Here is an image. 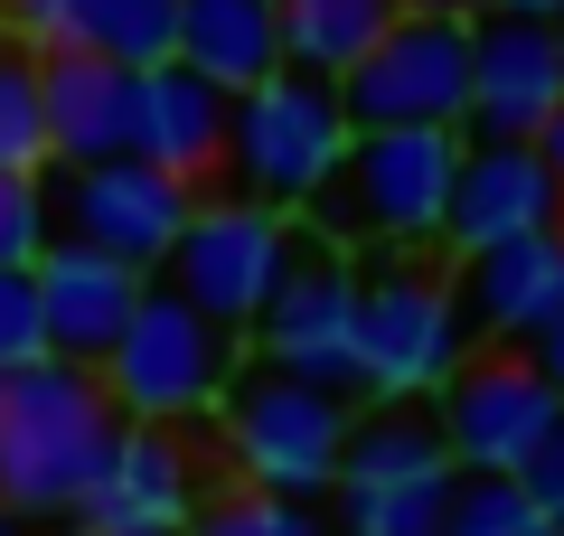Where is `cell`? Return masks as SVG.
Masks as SVG:
<instances>
[{
	"label": "cell",
	"instance_id": "cell-1",
	"mask_svg": "<svg viewBox=\"0 0 564 536\" xmlns=\"http://www.w3.org/2000/svg\"><path fill=\"white\" fill-rule=\"evenodd\" d=\"M122 415L104 396L95 367H20V377H0V508L10 517H76L85 490H95L104 452H113Z\"/></svg>",
	"mask_w": 564,
	"mask_h": 536
},
{
	"label": "cell",
	"instance_id": "cell-2",
	"mask_svg": "<svg viewBox=\"0 0 564 536\" xmlns=\"http://www.w3.org/2000/svg\"><path fill=\"white\" fill-rule=\"evenodd\" d=\"M452 170H462V132H348L329 189L311 199V236L321 245H377V255H414L443 236Z\"/></svg>",
	"mask_w": 564,
	"mask_h": 536
},
{
	"label": "cell",
	"instance_id": "cell-3",
	"mask_svg": "<svg viewBox=\"0 0 564 536\" xmlns=\"http://www.w3.org/2000/svg\"><path fill=\"white\" fill-rule=\"evenodd\" d=\"M470 357L452 274L414 255H377L358 274V386L367 405H433L443 377Z\"/></svg>",
	"mask_w": 564,
	"mask_h": 536
},
{
	"label": "cell",
	"instance_id": "cell-4",
	"mask_svg": "<svg viewBox=\"0 0 564 536\" xmlns=\"http://www.w3.org/2000/svg\"><path fill=\"white\" fill-rule=\"evenodd\" d=\"M226 415V452L245 461V480H254L263 499H321L339 490V452H348V405L321 396V386L282 377V367H236V386L217 396Z\"/></svg>",
	"mask_w": 564,
	"mask_h": 536
},
{
	"label": "cell",
	"instance_id": "cell-5",
	"mask_svg": "<svg viewBox=\"0 0 564 536\" xmlns=\"http://www.w3.org/2000/svg\"><path fill=\"white\" fill-rule=\"evenodd\" d=\"M348 151V114H339V85H311V76H273L254 95H236L226 114V170H236V199L245 207H311L329 189Z\"/></svg>",
	"mask_w": 564,
	"mask_h": 536
},
{
	"label": "cell",
	"instance_id": "cell-6",
	"mask_svg": "<svg viewBox=\"0 0 564 536\" xmlns=\"http://www.w3.org/2000/svg\"><path fill=\"white\" fill-rule=\"evenodd\" d=\"M104 396H113L122 424H188L207 415V405L236 386V339L217 330V320H198L180 292H141L132 330H122V349L95 367Z\"/></svg>",
	"mask_w": 564,
	"mask_h": 536
},
{
	"label": "cell",
	"instance_id": "cell-7",
	"mask_svg": "<svg viewBox=\"0 0 564 536\" xmlns=\"http://www.w3.org/2000/svg\"><path fill=\"white\" fill-rule=\"evenodd\" d=\"M245 339H254L263 367L321 386V396H339V405L367 396L358 386V264L302 226V236H292V264H282V282H273V301L254 311Z\"/></svg>",
	"mask_w": 564,
	"mask_h": 536
},
{
	"label": "cell",
	"instance_id": "cell-8",
	"mask_svg": "<svg viewBox=\"0 0 564 536\" xmlns=\"http://www.w3.org/2000/svg\"><path fill=\"white\" fill-rule=\"evenodd\" d=\"M292 236H302V226L273 217V207L207 199L198 217L180 226V245H170V264H161L170 282H161V292H180L198 320H217L226 339H245V330H254V311L273 301L282 264H292Z\"/></svg>",
	"mask_w": 564,
	"mask_h": 536
},
{
	"label": "cell",
	"instance_id": "cell-9",
	"mask_svg": "<svg viewBox=\"0 0 564 536\" xmlns=\"http://www.w3.org/2000/svg\"><path fill=\"white\" fill-rule=\"evenodd\" d=\"M348 132H462L470 114V29L462 20H395L377 57L339 76Z\"/></svg>",
	"mask_w": 564,
	"mask_h": 536
},
{
	"label": "cell",
	"instance_id": "cell-10",
	"mask_svg": "<svg viewBox=\"0 0 564 536\" xmlns=\"http://www.w3.org/2000/svg\"><path fill=\"white\" fill-rule=\"evenodd\" d=\"M433 424H443L452 471L518 480L527 452L564 424V405L545 396V377H536V357H527V349H470L462 367L443 377V396H433Z\"/></svg>",
	"mask_w": 564,
	"mask_h": 536
},
{
	"label": "cell",
	"instance_id": "cell-11",
	"mask_svg": "<svg viewBox=\"0 0 564 536\" xmlns=\"http://www.w3.org/2000/svg\"><path fill=\"white\" fill-rule=\"evenodd\" d=\"M198 217V199H188L180 179L141 170V160H104V170H66V245H85V255L122 264V274H161L170 245H180V226Z\"/></svg>",
	"mask_w": 564,
	"mask_h": 536
},
{
	"label": "cell",
	"instance_id": "cell-12",
	"mask_svg": "<svg viewBox=\"0 0 564 536\" xmlns=\"http://www.w3.org/2000/svg\"><path fill=\"white\" fill-rule=\"evenodd\" d=\"M564 104V66L545 20H518V10H480L470 20V141H508V151H536L545 114Z\"/></svg>",
	"mask_w": 564,
	"mask_h": 536
},
{
	"label": "cell",
	"instance_id": "cell-13",
	"mask_svg": "<svg viewBox=\"0 0 564 536\" xmlns=\"http://www.w3.org/2000/svg\"><path fill=\"white\" fill-rule=\"evenodd\" d=\"M85 536H188L198 527V471L170 424H122L85 490Z\"/></svg>",
	"mask_w": 564,
	"mask_h": 536
},
{
	"label": "cell",
	"instance_id": "cell-14",
	"mask_svg": "<svg viewBox=\"0 0 564 536\" xmlns=\"http://www.w3.org/2000/svg\"><path fill=\"white\" fill-rule=\"evenodd\" d=\"M452 301H462L470 349H536L564 320V226L470 255L462 274H452Z\"/></svg>",
	"mask_w": 564,
	"mask_h": 536
},
{
	"label": "cell",
	"instance_id": "cell-15",
	"mask_svg": "<svg viewBox=\"0 0 564 536\" xmlns=\"http://www.w3.org/2000/svg\"><path fill=\"white\" fill-rule=\"evenodd\" d=\"M564 226V189L545 179L536 151H508V141H462V170H452V207H443V245L452 264L489 255V245H518Z\"/></svg>",
	"mask_w": 564,
	"mask_h": 536
},
{
	"label": "cell",
	"instance_id": "cell-16",
	"mask_svg": "<svg viewBox=\"0 0 564 536\" xmlns=\"http://www.w3.org/2000/svg\"><path fill=\"white\" fill-rule=\"evenodd\" d=\"M29 282H39L47 357H66V367H104V357L122 349V330H132L141 292H151L141 274H122V264L85 255V245H47V255L29 264Z\"/></svg>",
	"mask_w": 564,
	"mask_h": 536
},
{
	"label": "cell",
	"instance_id": "cell-17",
	"mask_svg": "<svg viewBox=\"0 0 564 536\" xmlns=\"http://www.w3.org/2000/svg\"><path fill=\"white\" fill-rule=\"evenodd\" d=\"M226 114H236V95H217L207 76L151 66V76L132 85V160L161 170V179H180L188 199H198V179L226 170Z\"/></svg>",
	"mask_w": 564,
	"mask_h": 536
},
{
	"label": "cell",
	"instance_id": "cell-18",
	"mask_svg": "<svg viewBox=\"0 0 564 536\" xmlns=\"http://www.w3.org/2000/svg\"><path fill=\"white\" fill-rule=\"evenodd\" d=\"M132 85L122 66L104 57H39V114H47V160L66 170H104V160H132Z\"/></svg>",
	"mask_w": 564,
	"mask_h": 536
},
{
	"label": "cell",
	"instance_id": "cell-19",
	"mask_svg": "<svg viewBox=\"0 0 564 536\" xmlns=\"http://www.w3.org/2000/svg\"><path fill=\"white\" fill-rule=\"evenodd\" d=\"M188 76H207L217 95H254L282 76V20L273 0H180V57Z\"/></svg>",
	"mask_w": 564,
	"mask_h": 536
},
{
	"label": "cell",
	"instance_id": "cell-20",
	"mask_svg": "<svg viewBox=\"0 0 564 536\" xmlns=\"http://www.w3.org/2000/svg\"><path fill=\"white\" fill-rule=\"evenodd\" d=\"M423 480H452L433 405H367V415H348L339 490H423Z\"/></svg>",
	"mask_w": 564,
	"mask_h": 536
},
{
	"label": "cell",
	"instance_id": "cell-21",
	"mask_svg": "<svg viewBox=\"0 0 564 536\" xmlns=\"http://www.w3.org/2000/svg\"><path fill=\"white\" fill-rule=\"evenodd\" d=\"M282 20V76H311V85H339L348 66L377 57V39L404 20L395 0H273Z\"/></svg>",
	"mask_w": 564,
	"mask_h": 536
},
{
	"label": "cell",
	"instance_id": "cell-22",
	"mask_svg": "<svg viewBox=\"0 0 564 536\" xmlns=\"http://www.w3.org/2000/svg\"><path fill=\"white\" fill-rule=\"evenodd\" d=\"M66 47L122 66V76H151V66L180 57V0H76L66 10Z\"/></svg>",
	"mask_w": 564,
	"mask_h": 536
},
{
	"label": "cell",
	"instance_id": "cell-23",
	"mask_svg": "<svg viewBox=\"0 0 564 536\" xmlns=\"http://www.w3.org/2000/svg\"><path fill=\"white\" fill-rule=\"evenodd\" d=\"M0 170L39 179L47 170V114H39V57L20 39H0Z\"/></svg>",
	"mask_w": 564,
	"mask_h": 536
},
{
	"label": "cell",
	"instance_id": "cell-24",
	"mask_svg": "<svg viewBox=\"0 0 564 536\" xmlns=\"http://www.w3.org/2000/svg\"><path fill=\"white\" fill-rule=\"evenodd\" d=\"M443 536H545V517L527 508V490H518V480L452 471V499H443Z\"/></svg>",
	"mask_w": 564,
	"mask_h": 536
},
{
	"label": "cell",
	"instance_id": "cell-25",
	"mask_svg": "<svg viewBox=\"0 0 564 536\" xmlns=\"http://www.w3.org/2000/svg\"><path fill=\"white\" fill-rule=\"evenodd\" d=\"M443 499H452V480H423V490H339V536H443Z\"/></svg>",
	"mask_w": 564,
	"mask_h": 536
},
{
	"label": "cell",
	"instance_id": "cell-26",
	"mask_svg": "<svg viewBox=\"0 0 564 536\" xmlns=\"http://www.w3.org/2000/svg\"><path fill=\"white\" fill-rule=\"evenodd\" d=\"M188 536H329V517H321V508H302V499L236 490V499H217V508H207Z\"/></svg>",
	"mask_w": 564,
	"mask_h": 536
},
{
	"label": "cell",
	"instance_id": "cell-27",
	"mask_svg": "<svg viewBox=\"0 0 564 536\" xmlns=\"http://www.w3.org/2000/svg\"><path fill=\"white\" fill-rule=\"evenodd\" d=\"M47 255V189L0 170V274H29Z\"/></svg>",
	"mask_w": 564,
	"mask_h": 536
},
{
	"label": "cell",
	"instance_id": "cell-28",
	"mask_svg": "<svg viewBox=\"0 0 564 536\" xmlns=\"http://www.w3.org/2000/svg\"><path fill=\"white\" fill-rule=\"evenodd\" d=\"M20 367H47V320H39V282L0 274V377Z\"/></svg>",
	"mask_w": 564,
	"mask_h": 536
},
{
	"label": "cell",
	"instance_id": "cell-29",
	"mask_svg": "<svg viewBox=\"0 0 564 536\" xmlns=\"http://www.w3.org/2000/svg\"><path fill=\"white\" fill-rule=\"evenodd\" d=\"M518 490H527V508H536L545 527L564 536V424H555V433L536 442V452H527V471H518Z\"/></svg>",
	"mask_w": 564,
	"mask_h": 536
},
{
	"label": "cell",
	"instance_id": "cell-30",
	"mask_svg": "<svg viewBox=\"0 0 564 536\" xmlns=\"http://www.w3.org/2000/svg\"><path fill=\"white\" fill-rule=\"evenodd\" d=\"M527 357H536V377H545V396L564 405V320H555V330H545V339H536V349H527Z\"/></svg>",
	"mask_w": 564,
	"mask_h": 536
},
{
	"label": "cell",
	"instance_id": "cell-31",
	"mask_svg": "<svg viewBox=\"0 0 564 536\" xmlns=\"http://www.w3.org/2000/svg\"><path fill=\"white\" fill-rule=\"evenodd\" d=\"M395 10H404V20H480V10H489V0H395Z\"/></svg>",
	"mask_w": 564,
	"mask_h": 536
},
{
	"label": "cell",
	"instance_id": "cell-32",
	"mask_svg": "<svg viewBox=\"0 0 564 536\" xmlns=\"http://www.w3.org/2000/svg\"><path fill=\"white\" fill-rule=\"evenodd\" d=\"M536 160H545V179H555V189H564V104H555V114H545V132H536Z\"/></svg>",
	"mask_w": 564,
	"mask_h": 536
},
{
	"label": "cell",
	"instance_id": "cell-33",
	"mask_svg": "<svg viewBox=\"0 0 564 536\" xmlns=\"http://www.w3.org/2000/svg\"><path fill=\"white\" fill-rule=\"evenodd\" d=\"M489 10H518V20H555L564 0H489Z\"/></svg>",
	"mask_w": 564,
	"mask_h": 536
},
{
	"label": "cell",
	"instance_id": "cell-34",
	"mask_svg": "<svg viewBox=\"0 0 564 536\" xmlns=\"http://www.w3.org/2000/svg\"><path fill=\"white\" fill-rule=\"evenodd\" d=\"M0 536H39V517H10V508H0Z\"/></svg>",
	"mask_w": 564,
	"mask_h": 536
},
{
	"label": "cell",
	"instance_id": "cell-35",
	"mask_svg": "<svg viewBox=\"0 0 564 536\" xmlns=\"http://www.w3.org/2000/svg\"><path fill=\"white\" fill-rule=\"evenodd\" d=\"M545 39H555V66H564V10H555V20H545Z\"/></svg>",
	"mask_w": 564,
	"mask_h": 536
},
{
	"label": "cell",
	"instance_id": "cell-36",
	"mask_svg": "<svg viewBox=\"0 0 564 536\" xmlns=\"http://www.w3.org/2000/svg\"><path fill=\"white\" fill-rule=\"evenodd\" d=\"M545 536H555V527H545Z\"/></svg>",
	"mask_w": 564,
	"mask_h": 536
},
{
	"label": "cell",
	"instance_id": "cell-37",
	"mask_svg": "<svg viewBox=\"0 0 564 536\" xmlns=\"http://www.w3.org/2000/svg\"><path fill=\"white\" fill-rule=\"evenodd\" d=\"M76 536H85V527H76Z\"/></svg>",
	"mask_w": 564,
	"mask_h": 536
}]
</instances>
